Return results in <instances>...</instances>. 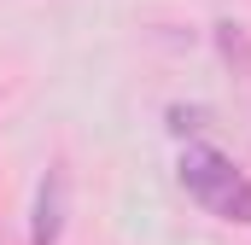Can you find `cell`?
<instances>
[{
    "label": "cell",
    "mask_w": 251,
    "mask_h": 245,
    "mask_svg": "<svg viewBox=\"0 0 251 245\" xmlns=\"http://www.w3.org/2000/svg\"><path fill=\"white\" fill-rule=\"evenodd\" d=\"M176 181L187 187V198L199 204V210H210L216 222H240V228H251V175L228 158V152H216V146H204V140L181 146V158H176Z\"/></svg>",
    "instance_id": "cell-1"
},
{
    "label": "cell",
    "mask_w": 251,
    "mask_h": 245,
    "mask_svg": "<svg viewBox=\"0 0 251 245\" xmlns=\"http://www.w3.org/2000/svg\"><path fill=\"white\" fill-rule=\"evenodd\" d=\"M64 193H70V181H64V170L53 164V170L41 175V187H35V216H29V245H59V234H64Z\"/></svg>",
    "instance_id": "cell-2"
}]
</instances>
